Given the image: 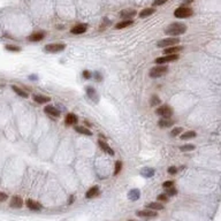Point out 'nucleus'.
<instances>
[{"label": "nucleus", "mask_w": 221, "mask_h": 221, "mask_svg": "<svg viewBox=\"0 0 221 221\" xmlns=\"http://www.w3.org/2000/svg\"><path fill=\"white\" fill-rule=\"evenodd\" d=\"M188 27L184 23H181V22H174V23L170 24L167 28L165 29V33L167 36H170V37H177V36H181L183 35L185 31H187Z\"/></svg>", "instance_id": "nucleus-1"}, {"label": "nucleus", "mask_w": 221, "mask_h": 221, "mask_svg": "<svg viewBox=\"0 0 221 221\" xmlns=\"http://www.w3.org/2000/svg\"><path fill=\"white\" fill-rule=\"evenodd\" d=\"M167 71H168V66L167 65H159V66H155L153 68H151L150 71H149V75L152 78H157V77L165 75Z\"/></svg>", "instance_id": "nucleus-2"}, {"label": "nucleus", "mask_w": 221, "mask_h": 221, "mask_svg": "<svg viewBox=\"0 0 221 221\" xmlns=\"http://www.w3.org/2000/svg\"><path fill=\"white\" fill-rule=\"evenodd\" d=\"M193 15V10L190 7H179L174 10V16L177 19H188Z\"/></svg>", "instance_id": "nucleus-3"}, {"label": "nucleus", "mask_w": 221, "mask_h": 221, "mask_svg": "<svg viewBox=\"0 0 221 221\" xmlns=\"http://www.w3.org/2000/svg\"><path fill=\"white\" fill-rule=\"evenodd\" d=\"M66 48V45L65 44H61V43H53V44H47L44 47V52L46 53H59V52H62Z\"/></svg>", "instance_id": "nucleus-4"}, {"label": "nucleus", "mask_w": 221, "mask_h": 221, "mask_svg": "<svg viewBox=\"0 0 221 221\" xmlns=\"http://www.w3.org/2000/svg\"><path fill=\"white\" fill-rule=\"evenodd\" d=\"M180 43V39L177 37H168L165 38V39H161L159 42L157 43V46L158 47H170V46H175Z\"/></svg>", "instance_id": "nucleus-5"}, {"label": "nucleus", "mask_w": 221, "mask_h": 221, "mask_svg": "<svg viewBox=\"0 0 221 221\" xmlns=\"http://www.w3.org/2000/svg\"><path fill=\"white\" fill-rule=\"evenodd\" d=\"M157 114L160 115L162 119H170L172 115H173V111H172V108L168 106V105H162V106H160L157 111Z\"/></svg>", "instance_id": "nucleus-6"}, {"label": "nucleus", "mask_w": 221, "mask_h": 221, "mask_svg": "<svg viewBox=\"0 0 221 221\" xmlns=\"http://www.w3.org/2000/svg\"><path fill=\"white\" fill-rule=\"evenodd\" d=\"M179 58H180L179 54H170V55H164V57L157 58L154 62L158 63V65H165V63H168V62L176 61Z\"/></svg>", "instance_id": "nucleus-7"}, {"label": "nucleus", "mask_w": 221, "mask_h": 221, "mask_svg": "<svg viewBox=\"0 0 221 221\" xmlns=\"http://www.w3.org/2000/svg\"><path fill=\"white\" fill-rule=\"evenodd\" d=\"M136 215L139 216V218H147V219H152V218H157L158 216V213L155 211H152V210H141V211L136 212Z\"/></svg>", "instance_id": "nucleus-8"}, {"label": "nucleus", "mask_w": 221, "mask_h": 221, "mask_svg": "<svg viewBox=\"0 0 221 221\" xmlns=\"http://www.w3.org/2000/svg\"><path fill=\"white\" fill-rule=\"evenodd\" d=\"M25 205H27V207H28L29 210L35 211V212L42 211V208H43V206L40 205V204H39V203L36 202V200H32V199H27Z\"/></svg>", "instance_id": "nucleus-9"}, {"label": "nucleus", "mask_w": 221, "mask_h": 221, "mask_svg": "<svg viewBox=\"0 0 221 221\" xmlns=\"http://www.w3.org/2000/svg\"><path fill=\"white\" fill-rule=\"evenodd\" d=\"M88 30V24L86 23H80L75 25V27H73L70 29V32L74 33V35H82V33H84L85 31Z\"/></svg>", "instance_id": "nucleus-10"}, {"label": "nucleus", "mask_w": 221, "mask_h": 221, "mask_svg": "<svg viewBox=\"0 0 221 221\" xmlns=\"http://www.w3.org/2000/svg\"><path fill=\"white\" fill-rule=\"evenodd\" d=\"M44 111H45V113L53 116V118H59L60 116V111L57 107L52 106V105H47L46 107L44 108Z\"/></svg>", "instance_id": "nucleus-11"}, {"label": "nucleus", "mask_w": 221, "mask_h": 221, "mask_svg": "<svg viewBox=\"0 0 221 221\" xmlns=\"http://www.w3.org/2000/svg\"><path fill=\"white\" fill-rule=\"evenodd\" d=\"M10 205L13 208H21V207L23 206V200H22V198L20 197V196H13L12 199H10Z\"/></svg>", "instance_id": "nucleus-12"}, {"label": "nucleus", "mask_w": 221, "mask_h": 221, "mask_svg": "<svg viewBox=\"0 0 221 221\" xmlns=\"http://www.w3.org/2000/svg\"><path fill=\"white\" fill-rule=\"evenodd\" d=\"M146 208L147 210H152V211H161V210H164L165 206L164 204H161L160 202H151L149 204H146Z\"/></svg>", "instance_id": "nucleus-13"}, {"label": "nucleus", "mask_w": 221, "mask_h": 221, "mask_svg": "<svg viewBox=\"0 0 221 221\" xmlns=\"http://www.w3.org/2000/svg\"><path fill=\"white\" fill-rule=\"evenodd\" d=\"M136 14H137V12L135 10H123L122 12L120 13V16L124 20H130Z\"/></svg>", "instance_id": "nucleus-14"}, {"label": "nucleus", "mask_w": 221, "mask_h": 221, "mask_svg": "<svg viewBox=\"0 0 221 221\" xmlns=\"http://www.w3.org/2000/svg\"><path fill=\"white\" fill-rule=\"evenodd\" d=\"M33 101H36L38 104H46L48 101H51V98L50 97H46V96H42V94H33L32 96Z\"/></svg>", "instance_id": "nucleus-15"}, {"label": "nucleus", "mask_w": 221, "mask_h": 221, "mask_svg": "<svg viewBox=\"0 0 221 221\" xmlns=\"http://www.w3.org/2000/svg\"><path fill=\"white\" fill-rule=\"evenodd\" d=\"M180 51H182L181 46H170L166 47L164 50V55H170V54H177Z\"/></svg>", "instance_id": "nucleus-16"}, {"label": "nucleus", "mask_w": 221, "mask_h": 221, "mask_svg": "<svg viewBox=\"0 0 221 221\" xmlns=\"http://www.w3.org/2000/svg\"><path fill=\"white\" fill-rule=\"evenodd\" d=\"M98 145H99V147L103 151H105L106 153H108V154H111V155H114V151L109 147V145H108L106 142H104V141H101V139H99L98 141Z\"/></svg>", "instance_id": "nucleus-17"}, {"label": "nucleus", "mask_w": 221, "mask_h": 221, "mask_svg": "<svg viewBox=\"0 0 221 221\" xmlns=\"http://www.w3.org/2000/svg\"><path fill=\"white\" fill-rule=\"evenodd\" d=\"M45 37V32H43V31H39V32H35L32 35H30L28 37V39L30 42H40L42 39H44Z\"/></svg>", "instance_id": "nucleus-18"}, {"label": "nucleus", "mask_w": 221, "mask_h": 221, "mask_svg": "<svg viewBox=\"0 0 221 221\" xmlns=\"http://www.w3.org/2000/svg\"><path fill=\"white\" fill-rule=\"evenodd\" d=\"M174 120H172V119H161V120H159V127L160 128H170L172 127L173 124H174Z\"/></svg>", "instance_id": "nucleus-19"}, {"label": "nucleus", "mask_w": 221, "mask_h": 221, "mask_svg": "<svg viewBox=\"0 0 221 221\" xmlns=\"http://www.w3.org/2000/svg\"><path fill=\"white\" fill-rule=\"evenodd\" d=\"M77 121H78V116H77L76 114H74V113L67 114V116H66V123L67 124H69V126H71V124H76Z\"/></svg>", "instance_id": "nucleus-20"}, {"label": "nucleus", "mask_w": 221, "mask_h": 221, "mask_svg": "<svg viewBox=\"0 0 221 221\" xmlns=\"http://www.w3.org/2000/svg\"><path fill=\"white\" fill-rule=\"evenodd\" d=\"M154 13H155V10L153 7L145 8V10H143L141 13H139V17H141V19H145V17H149V16H151L152 14H154Z\"/></svg>", "instance_id": "nucleus-21"}, {"label": "nucleus", "mask_w": 221, "mask_h": 221, "mask_svg": "<svg viewBox=\"0 0 221 221\" xmlns=\"http://www.w3.org/2000/svg\"><path fill=\"white\" fill-rule=\"evenodd\" d=\"M98 193H99L98 187H92V188H90L89 190L86 191L85 197L88 198V199H90V198H93V197H96V196H98Z\"/></svg>", "instance_id": "nucleus-22"}, {"label": "nucleus", "mask_w": 221, "mask_h": 221, "mask_svg": "<svg viewBox=\"0 0 221 221\" xmlns=\"http://www.w3.org/2000/svg\"><path fill=\"white\" fill-rule=\"evenodd\" d=\"M132 23H134V21H132V20H123V21H121V22H119V23L115 24V29L128 28V27H130Z\"/></svg>", "instance_id": "nucleus-23"}, {"label": "nucleus", "mask_w": 221, "mask_h": 221, "mask_svg": "<svg viewBox=\"0 0 221 221\" xmlns=\"http://www.w3.org/2000/svg\"><path fill=\"white\" fill-rule=\"evenodd\" d=\"M12 89H13V91H14L16 94H19L20 97H22V98H29V93L27 92V91H24V90H22L21 88H19V86H16V85H13L12 86Z\"/></svg>", "instance_id": "nucleus-24"}, {"label": "nucleus", "mask_w": 221, "mask_h": 221, "mask_svg": "<svg viewBox=\"0 0 221 221\" xmlns=\"http://www.w3.org/2000/svg\"><path fill=\"white\" fill-rule=\"evenodd\" d=\"M139 197H141V191H139L138 189H132V190H130L129 193H128V198H129L130 200H137Z\"/></svg>", "instance_id": "nucleus-25"}, {"label": "nucleus", "mask_w": 221, "mask_h": 221, "mask_svg": "<svg viewBox=\"0 0 221 221\" xmlns=\"http://www.w3.org/2000/svg\"><path fill=\"white\" fill-rule=\"evenodd\" d=\"M86 92H88V96L90 97V99H92L94 103H98V96L96 93V90L91 86H88L86 88Z\"/></svg>", "instance_id": "nucleus-26"}, {"label": "nucleus", "mask_w": 221, "mask_h": 221, "mask_svg": "<svg viewBox=\"0 0 221 221\" xmlns=\"http://www.w3.org/2000/svg\"><path fill=\"white\" fill-rule=\"evenodd\" d=\"M75 130L77 132H80V134L85 135V136H91V135H92V131H91L90 129H88L86 127H83V126H77V127H75Z\"/></svg>", "instance_id": "nucleus-27"}, {"label": "nucleus", "mask_w": 221, "mask_h": 221, "mask_svg": "<svg viewBox=\"0 0 221 221\" xmlns=\"http://www.w3.org/2000/svg\"><path fill=\"white\" fill-rule=\"evenodd\" d=\"M141 175H143L144 177H152L154 175V170L150 167H145L141 170Z\"/></svg>", "instance_id": "nucleus-28"}, {"label": "nucleus", "mask_w": 221, "mask_h": 221, "mask_svg": "<svg viewBox=\"0 0 221 221\" xmlns=\"http://www.w3.org/2000/svg\"><path fill=\"white\" fill-rule=\"evenodd\" d=\"M196 136H197L196 131L189 130V131H185L181 135V139H191V138H195Z\"/></svg>", "instance_id": "nucleus-29"}, {"label": "nucleus", "mask_w": 221, "mask_h": 221, "mask_svg": "<svg viewBox=\"0 0 221 221\" xmlns=\"http://www.w3.org/2000/svg\"><path fill=\"white\" fill-rule=\"evenodd\" d=\"M151 106H157V105H160V104H161V99L159 98V97H158V96H152V97H151Z\"/></svg>", "instance_id": "nucleus-30"}, {"label": "nucleus", "mask_w": 221, "mask_h": 221, "mask_svg": "<svg viewBox=\"0 0 221 221\" xmlns=\"http://www.w3.org/2000/svg\"><path fill=\"white\" fill-rule=\"evenodd\" d=\"M180 150L182 151V152H187V151H193V150H195V145H192V144L182 145V146H180Z\"/></svg>", "instance_id": "nucleus-31"}, {"label": "nucleus", "mask_w": 221, "mask_h": 221, "mask_svg": "<svg viewBox=\"0 0 221 221\" xmlns=\"http://www.w3.org/2000/svg\"><path fill=\"white\" fill-rule=\"evenodd\" d=\"M5 48L6 51H10V52H20L21 51V48L19 46H16V45H5Z\"/></svg>", "instance_id": "nucleus-32"}, {"label": "nucleus", "mask_w": 221, "mask_h": 221, "mask_svg": "<svg viewBox=\"0 0 221 221\" xmlns=\"http://www.w3.org/2000/svg\"><path fill=\"white\" fill-rule=\"evenodd\" d=\"M122 170V162L121 161H116L115 162V170H114V175H118Z\"/></svg>", "instance_id": "nucleus-33"}, {"label": "nucleus", "mask_w": 221, "mask_h": 221, "mask_svg": "<svg viewBox=\"0 0 221 221\" xmlns=\"http://www.w3.org/2000/svg\"><path fill=\"white\" fill-rule=\"evenodd\" d=\"M182 130H183V128L176 127V128H174L172 131H170V135H172V136H177L179 134H181V132H182Z\"/></svg>", "instance_id": "nucleus-34"}, {"label": "nucleus", "mask_w": 221, "mask_h": 221, "mask_svg": "<svg viewBox=\"0 0 221 221\" xmlns=\"http://www.w3.org/2000/svg\"><path fill=\"white\" fill-rule=\"evenodd\" d=\"M158 200H159V202L167 203L168 200H170V197H168L166 193H162V195H159V196H158Z\"/></svg>", "instance_id": "nucleus-35"}, {"label": "nucleus", "mask_w": 221, "mask_h": 221, "mask_svg": "<svg viewBox=\"0 0 221 221\" xmlns=\"http://www.w3.org/2000/svg\"><path fill=\"white\" fill-rule=\"evenodd\" d=\"M176 193H177V190L172 187V188H168V189H167V192H166V195H167V196L170 197V196H175Z\"/></svg>", "instance_id": "nucleus-36"}, {"label": "nucleus", "mask_w": 221, "mask_h": 221, "mask_svg": "<svg viewBox=\"0 0 221 221\" xmlns=\"http://www.w3.org/2000/svg\"><path fill=\"white\" fill-rule=\"evenodd\" d=\"M173 184H174L173 181H166V182L162 183V187H164L165 189H168V188H172V187H173Z\"/></svg>", "instance_id": "nucleus-37"}, {"label": "nucleus", "mask_w": 221, "mask_h": 221, "mask_svg": "<svg viewBox=\"0 0 221 221\" xmlns=\"http://www.w3.org/2000/svg\"><path fill=\"white\" fill-rule=\"evenodd\" d=\"M168 0H154L153 1V6H161L164 5V4H166Z\"/></svg>", "instance_id": "nucleus-38"}, {"label": "nucleus", "mask_w": 221, "mask_h": 221, "mask_svg": "<svg viewBox=\"0 0 221 221\" xmlns=\"http://www.w3.org/2000/svg\"><path fill=\"white\" fill-rule=\"evenodd\" d=\"M167 172H168V174H170V175H175V174H176V172H177V168H176L175 166H172V167H170V168H168V170H167Z\"/></svg>", "instance_id": "nucleus-39"}, {"label": "nucleus", "mask_w": 221, "mask_h": 221, "mask_svg": "<svg viewBox=\"0 0 221 221\" xmlns=\"http://www.w3.org/2000/svg\"><path fill=\"white\" fill-rule=\"evenodd\" d=\"M82 74H83V77H84V78H86V80H89V78H91V77H92V74H91L90 71H88V70H84L83 73H82Z\"/></svg>", "instance_id": "nucleus-40"}, {"label": "nucleus", "mask_w": 221, "mask_h": 221, "mask_svg": "<svg viewBox=\"0 0 221 221\" xmlns=\"http://www.w3.org/2000/svg\"><path fill=\"white\" fill-rule=\"evenodd\" d=\"M7 198H8V196L5 192H0V202H5V200H7Z\"/></svg>", "instance_id": "nucleus-41"}, {"label": "nucleus", "mask_w": 221, "mask_h": 221, "mask_svg": "<svg viewBox=\"0 0 221 221\" xmlns=\"http://www.w3.org/2000/svg\"><path fill=\"white\" fill-rule=\"evenodd\" d=\"M92 76H93V77L97 81H101V80H103V77L100 76V74H99V73H94V74H92Z\"/></svg>", "instance_id": "nucleus-42"}, {"label": "nucleus", "mask_w": 221, "mask_h": 221, "mask_svg": "<svg viewBox=\"0 0 221 221\" xmlns=\"http://www.w3.org/2000/svg\"><path fill=\"white\" fill-rule=\"evenodd\" d=\"M74 200H75V196H74V195H71L70 197H69V199H68V204L71 205V204L74 203Z\"/></svg>", "instance_id": "nucleus-43"}, {"label": "nucleus", "mask_w": 221, "mask_h": 221, "mask_svg": "<svg viewBox=\"0 0 221 221\" xmlns=\"http://www.w3.org/2000/svg\"><path fill=\"white\" fill-rule=\"evenodd\" d=\"M192 1L193 0H184V2H185V4H191Z\"/></svg>", "instance_id": "nucleus-44"}, {"label": "nucleus", "mask_w": 221, "mask_h": 221, "mask_svg": "<svg viewBox=\"0 0 221 221\" xmlns=\"http://www.w3.org/2000/svg\"><path fill=\"white\" fill-rule=\"evenodd\" d=\"M128 221H135V220H128Z\"/></svg>", "instance_id": "nucleus-45"}]
</instances>
